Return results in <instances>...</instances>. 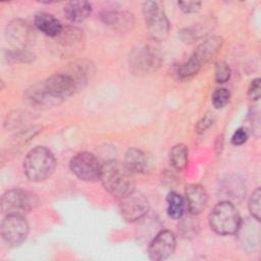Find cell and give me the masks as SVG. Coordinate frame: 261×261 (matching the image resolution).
Listing matches in <instances>:
<instances>
[{
	"mask_svg": "<svg viewBox=\"0 0 261 261\" xmlns=\"http://www.w3.org/2000/svg\"><path fill=\"white\" fill-rule=\"evenodd\" d=\"M69 167L72 173L80 179L96 181L100 177L102 164H100L94 154L90 152H80L71 158Z\"/></svg>",
	"mask_w": 261,
	"mask_h": 261,
	"instance_id": "cell-9",
	"label": "cell"
},
{
	"mask_svg": "<svg viewBox=\"0 0 261 261\" xmlns=\"http://www.w3.org/2000/svg\"><path fill=\"white\" fill-rule=\"evenodd\" d=\"M189 160V150L186 145L177 144L172 147L169 153V161L173 168L177 170L184 169Z\"/></svg>",
	"mask_w": 261,
	"mask_h": 261,
	"instance_id": "cell-21",
	"label": "cell"
},
{
	"mask_svg": "<svg viewBox=\"0 0 261 261\" xmlns=\"http://www.w3.org/2000/svg\"><path fill=\"white\" fill-rule=\"evenodd\" d=\"M34 25L38 31L51 39L57 37L63 30L61 22L54 15L47 12L37 13L34 18Z\"/></svg>",
	"mask_w": 261,
	"mask_h": 261,
	"instance_id": "cell-17",
	"label": "cell"
},
{
	"mask_svg": "<svg viewBox=\"0 0 261 261\" xmlns=\"http://www.w3.org/2000/svg\"><path fill=\"white\" fill-rule=\"evenodd\" d=\"M215 120V115L212 112H207L204 114V116L199 120V122L196 125V129L198 133H203L207 128H209Z\"/></svg>",
	"mask_w": 261,
	"mask_h": 261,
	"instance_id": "cell-27",
	"label": "cell"
},
{
	"mask_svg": "<svg viewBox=\"0 0 261 261\" xmlns=\"http://www.w3.org/2000/svg\"><path fill=\"white\" fill-rule=\"evenodd\" d=\"M38 204V198L32 192L12 189L4 193L1 199V210L4 215L24 216Z\"/></svg>",
	"mask_w": 261,
	"mask_h": 261,
	"instance_id": "cell-7",
	"label": "cell"
},
{
	"mask_svg": "<svg viewBox=\"0 0 261 261\" xmlns=\"http://www.w3.org/2000/svg\"><path fill=\"white\" fill-rule=\"evenodd\" d=\"M99 180L110 195L118 199L135 190L134 173L123 162L117 160H109L102 164Z\"/></svg>",
	"mask_w": 261,
	"mask_h": 261,
	"instance_id": "cell-2",
	"label": "cell"
},
{
	"mask_svg": "<svg viewBox=\"0 0 261 261\" xmlns=\"http://www.w3.org/2000/svg\"><path fill=\"white\" fill-rule=\"evenodd\" d=\"M177 5L182 12L191 14L199 11L202 3L199 1H179L177 2Z\"/></svg>",
	"mask_w": 261,
	"mask_h": 261,
	"instance_id": "cell-28",
	"label": "cell"
},
{
	"mask_svg": "<svg viewBox=\"0 0 261 261\" xmlns=\"http://www.w3.org/2000/svg\"><path fill=\"white\" fill-rule=\"evenodd\" d=\"M231 70L228 64L224 61H220L215 66V81L218 84H223L230 79Z\"/></svg>",
	"mask_w": 261,
	"mask_h": 261,
	"instance_id": "cell-26",
	"label": "cell"
},
{
	"mask_svg": "<svg viewBox=\"0 0 261 261\" xmlns=\"http://www.w3.org/2000/svg\"><path fill=\"white\" fill-rule=\"evenodd\" d=\"M56 160L53 153L44 146L32 149L23 160V172L31 181L46 180L54 172Z\"/></svg>",
	"mask_w": 261,
	"mask_h": 261,
	"instance_id": "cell-3",
	"label": "cell"
},
{
	"mask_svg": "<svg viewBox=\"0 0 261 261\" xmlns=\"http://www.w3.org/2000/svg\"><path fill=\"white\" fill-rule=\"evenodd\" d=\"M143 15L149 37L154 41H164L169 33V21L161 5L156 1L143 4Z\"/></svg>",
	"mask_w": 261,
	"mask_h": 261,
	"instance_id": "cell-6",
	"label": "cell"
},
{
	"mask_svg": "<svg viewBox=\"0 0 261 261\" xmlns=\"http://www.w3.org/2000/svg\"><path fill=\"white\" fill-rule=\"evenodd\" d=\"M100 18L103 23L119 32L129 31L135 24L134 15L127 11L105 10L101 13Z\"/></svg>",
	"mask_w": 261,
	"mask_h": 261,
	"instance_id": "cell-15",
	"label": "cell"
},
{
	"mask_svg": "<svg viewBox=\"0 0 261 261\" xmlns=\"http://www.w3.org/2000/svg\"><path fill=\"white\" fill-rule=\"evenodd\" d=\"M186 205L192 215L200 214L207 206L208 194L204 187L198 184H191L185 190Z\"/></svg>",
	"mask_w": 261,
	"mask_h": 261,
	"instance_id": "cell-14",
	"label": "cell"
},
{
	"mask_svg": "<svg viewBox=\"0 0 261 261\" xmlns=\"http://www.w3.org/2000/svg\"><path fill=\"white\" fill-rule=\"evenodd\" d=\"M64 15L71 22H82L92 13V4L88 1H72L64 6Z\"/></svg>",
	"mask_w": 261,
	"mask_h": 261,
	"instance_id": "cell-18",
	"label": "cell"
},
{
	"mask_svg": "<svg viewBox=\"0 0 261 261\" xmlns=\"http://www.w3.org/2000/svg\"><path fill=\"white\" fill-rule=\"evenodd\" d=\"M202 32H203L202 29L198 27H189L178 32V37L181 40V42L186 44H193L202 37L203 35Z\"/></svg>",
	"mask_w": 261,
	"mask_h": 261,
	"instance_id": "cell-23",
	"label": "cell"
},
{
	"mask_svg": "<svg viewBox=\"0 0 261 261\" xmlns=\"http://www.w3.org/2000/svg\"><path fill=\"white\" fill-rule=\"evenodd\" d=\"M230 100V93L225 88L216 89L212 95V104L216 109L223 108Z\"/></svg>",
	"mask_w": 261,
	"mask_h": 261,
	"instance_id": "cell-25",
	"label": "cell"
},
{
	"mask_svg": "<svg viewBox=\"0 0 261 261\" xmlns=\"http://www.w3.org/2000/svg\"><path fill=\"white\" fill-rule=\"evenodd\" d=\"M29 223L24 216L5 215L1 223V236L3 241L12 247L19 246L27 239Z\"/></svg>",
	"mask_w": 261,
	"mask_h": 261,
	"instance_id": "cell-11",
	"label": "cell"
},
{
	"mask_svg": "<svg viewBox=\"0 0 261 261\" xmlns=\"http://www.w3.org/2000/svg\"><path fill=\"white\" fill-rule=\"evenodd\" d=\"M5 37L12 50L25 51L35 41V32L27 21L15 19L6 27Z\"/></svg>",
	"mask_w": 261,
	"mask_h": 261,
	"instance_id": "cell-12",
	"label": "cell"
},
{
	"mask_svg": "<svg viewBox=\"0 0 261 261\" xmlns=\"http://www.w3.org/2000/svg\"><path fill=\"white\" fill-rule=\"evenodd\" d=\"M123 163L133 173H143L148 167L146 154L137 148H130L126 151Z\"/></svg>",
	"mask_w": 261,
	"mask_h": 261,
	"instance_id": "cell-19",
	"label": "cell"
},
{
	"mask_svg": "<svg viewBox=\"0 0 261 261\" xmlns=\"http://www.w3.org/2000/svg\"><path fill=\"white\" fill-rule=\"evenodd\" d=\"M208 221L211 229L221 236L237 233L242 223L237 208L229 201L216 204L209 214Z\"/></svg>",
	"mask_w": 261,
	"mask_h": 261,
	"instance_id": "cell-4",
	"label": "cell"
},
{
	"mask_svg": "<svg viewBox=\"0 0 261 261\" xmlns=\"http://www.w3.org/2000/svg\"><path fill=\"white\" fill-rule=\"evenodd\" d=\"M84 44L83 31L75 27H66L53 39L52 49L61 57H71L83 50Z\"/></svg>",
	"mask_w": 261,
	"mask_h": 261,
	"instance_id": "cell-8",
	"label": "cell"
},
{
	"mask_svg": "<svg viewBox=\"0 0 261 261\" xmlns=\"http://www.w3.org/2000/svg\"><path fill=\"white\" fill-rule=\"evenodd\" d=\"M93 73L94 65L90 61H74L63 70L32 87L27 93V98L35 106H53L83 90Z\"/></svg>",
	"mask_w": 261,
	"mask_h": 261,
	"instance_id": "cell-1",
	"label": "cell"
},
{
	"mask_svg": "<svg viewBox=\"0 0 261 261\" xmlns=\"http://www.w3.org/2000/svg\"><path fill=\"white\" fill-rule=\"evenodd\" d=\"M248 95L254 101L260 98V79H255L251 82L248 90Z\"/></svg>",
	"mask_w": 261,
	"mask_h": 261,
	"instance_id": "cell-30",
	"label": "cell"
},
{
	"mask_svg": "<svg viewBox=\"0 0 261 261\" xmlns=\"http://www.w3.org/2000/svg\"><path fill=\"white\" fill-rule=\"evenodd\" d=\"M162 62L160 53L152 46L141 44L128 56L129 71L137 76H147L158 70Z\"/></svg>",
	"mask_w": 261,
	"mask_h": 261,
	"instance_id": "cell-5",
	"label": "cell"
},
{
	"mask_svg": "<svg viewBox=\"0 0 261 261\" xmlns=\"http://www.w3.org/2000/svg\"><path fill=\"white\" fill-rule=\"evenodd\" d=\"M201 67L202 66L192 56H190V58L186 62L181 63L178 66L176 74L179 80L189 81L193 79L200 71Z\"/></svg>",
	"mask_w": 261,
	"mask_h": 261,
	"instance_id": "cell-22",
	"label": "cell"
},
{
	"mask_svg": "<svg viewBox=\"0 0 261 261\" xmlns=\"http://www.w3.org/2000/svg\"><path fill=\"white\" fill-rule=\"evenodd\" d=\"M166 212L170 218L180 219L184 216L186 204L182 197L176 192H170L166 197Z\"/></svg>",
	"mask_w": 261,
	"mask_h": 261,
	"instance_id": "cell-20",
	"label": "cell"
},
{
	"mask_svg": "<svg viewBox=\"0 0 261 261\" xmlns=\"http://www.w3.org/2000/svg\"><path fill=\"white\" fill-rule=\"evenodd\" d=\"M260 197H261V192L260 189L257 188L251 195L250 199H249V211L252 215V217L257 220L260 221V214H261V201H260Z\"/></svg>",
	"mask_w": 261,
	"mask_h": 261,
	"instance_id": "cell-24",
	"label": "cell"
},
{
	"mask_svg": "<svg viewBox=\"0 0 261 261\" xmlns=\"http://www.w3.org/2000/svg\"><path fill=\"white\" fill-rule=\"evenodd\" d=\"M248 140V133L244 127H239L237 128L230 139V142L234 146H241L245 144Z\"/></svg>",
	"mask_w": 261,
	"mask_h": 261,
	"instance_id": "cell-29",
	"label": "cell"
},
{
	"mask_svg": "<svg viewBox=\"0 0 261 261\" xmlns=\"http://www.w3.org/2000/svg\"><path fill=\"white\" fill-rule=\"evenodd\" d=\"M222 47V39L213 36L204 40L191 55L201 66L210 62L218 54Z\"/></svg>",
	"mask_w": 261,
	"mask_h": 261,
	"instance_id": "cell-16",
	"label": "cell"
},
{
	"mask_svg": "<svg viewBox=\"0 0 261 261\" xmlns=\"http://www.w3.org/2000/svg\"><path fill=\"white\" fill-rule=\"evenodd\" d=\"M119 210L126 221L134 222L148 213L149 201L142 193L134 190L119 198Z\"/></svg>",
	"mask_w": 261,
	"mask_h": 261,
	"instance_id": "cell-10",
	"label": "cell"
},
{
	"mask_svg": "<svg viewBox=\"0 0 261 261\" xmlns=\"http://www.w3.org/2000/svg\"><path fill=\"white\" fill-rule=\"evenodd\" d=\"M176 246V240L172 231L161 230L151 241L148 254L151 260L162 261L170 257Z\"/></svg>",
	"mask_w": 261,
	"mask_h": 261,
	"instance_id": "cell-13",
	"label": "cell"
}]
</instances>
